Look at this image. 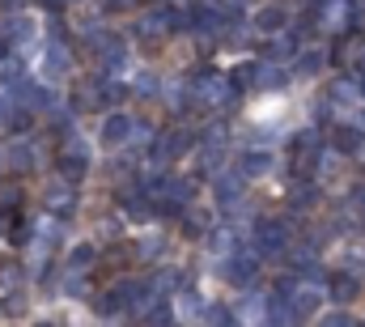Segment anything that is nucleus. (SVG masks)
Masks as SVG:
<instances>
[{
  "label": "nucleus",
  "mask_w": 365,
  "mask_h": 327,
  "mask_svg": "<svg viewBox=\"0 0 365 327\" xmlns=\"http://www.w3.org/2000/svg\"><path fill=\"white\" fill-rule=\"evenodd\" d=\"M9 4H21V0H9Z\"/></svg>",
  "instance_id": "obj_39"
},
{
  "label": "nucleus",
  "mask_w": 365,
  "mask_h": 327,
  "mask_svg": "<svg viewBox=\"0 0 365 327\" xmlns=\"http://www.w3.org/2000/svg\"><path fill=\"white\" fill-rule=\"evenodd\" d=\"M319 69H323V51H302V56H297V73H302V77H310V73H319Z\"/></svg>",
  "instance_id": "obj_25"
},
{
  "label": "nucleus",
  "mask_w": 365,
  "mask_h": 327,
  "mask_svg": "<svg viewBox=\"0 0 365 327\" xmlns=\"http://www.w3.org/2000/svg\"><path fill=\"white\" fill-rule=\"evenodd\" d=\"M0 34H4L9 43H17V47H21V43H30V39H34V21L17 13V17H9V21H4V30H0Z\"/></svg>",
  "instance_id": "obj_11"
},
{
  "label": "nucleus",
  "mask_w": 365,
  "mask_h": 327,
  "mask_svg": "<svg viewBox=\"0 0 365 327\" xmlns=\"http://www.w3.org/2000/svg\"><path fill=\"white\" fill-rule=\"evenodd\" d=\"M357 98H361V89H357V81L340 77V81L331 85V102H357Z\"/></svg>",
  "instance_id": "obj_23"
},
{
  "label": "nucleus",
  "mask_w": 365,
  "mask_h": 327,
  "mask_svg": "<svg viewBox=\"0 0 365 327\" xmlns=\"http://www.w3.org/2000/svg\"><path fill=\"white\" fill-rule=\"evenodd\" d=\"M293 51H297V39H289V34H276L272 56H293Z\"/></svg>",
  "instance_id": "obj_29"
},
{
  "label": "nucleus",
  "mask_w": 365,
  "mask_h": 327,
  "mask_svg": "<svg viewBox=\"0 0 365 327\" xmlns=\"http://www.w3.org/2000/svg\"><path fill=\"white\" fill-rule=\"evenodd\" d=\"M357 298V281L349 272H336L331 276V302H353Z\"/></svg>",
  "instance_id": "obj_17"
},
{
  "label": "nucleus",
  "mask_w": 365,
  "mask_h": 327,
  "mask_svg": "<svg viewBox=\"0 0 365 327\" xmlns=\"http://www.w3.org/2000/svg\"><path fill=\"white\" fill-rule=\"evenodd\" d=\"M314 183H293V208H310L314 204Z\"/></svg>",
  "instance_id": "obj_26"
},
{
  "label": "nucleus",
  "mask_w": 365,
  "mask_h": 327,
  "mask_svg": "<svg viewBox=\"0 0 365 327\" xmlns=\"http://www.w3.org/2000/svg\"><path fill=\"white\" fill-rule=\"evenodd\" d=\"M238 170H242V178L268 174V170H272V154H268V149H255V154H247V158H242V166H238Z\"/></svg>",
  "instance_id": "obj_15"
},
{
  "label": "nucleus",
  "mask_w": 365,
  "mask_h": 327,
  "mask_svg": "<svg viewBox=\"0 0 365 327\" xmlns=\"http://www.w3.org/2000/svg\"><path fill=\"white\" fill-rule=\"evenodd\" d=\"M323 323H327V327H349V323H353V315H344V311H340V315H327Z\"/></svg>",
  "instance_id": "obj_36"
},
{
  "label": "nucleus",
  "mask_w": 365,
  "mask_h": 327,
  "mask_svg": "<svg viewBox=\"0 0 365 327\" xmlns=\"http://www.w3.org/2000/svg\"><path fill=\"white\" fill-rule=\"evenodd\" d=\"M128 132H132V119H128V115H119V111H115V115H106V119H102V141H106V145H123V141H128Z\"/></svg>",
  "instance_id": "obj_9"
},
{
  "label": "nucleus",
  "mask_w": 365,
  "mask_h": 327,
  "mask_svg": "<svg viewBox=\"0 0 365 327\" xmlns=\"http://www.w3.org/2000/svg\"><path fill=\"white\" fill-rule=\"evenodd\" d=\"M251 26H255V30H264V34H276V30L284 26V9H280V4H268V9H259Z\"/></svg>",
  "instance_id": "obj_14"
},
{
  "label": "nucleus",
  "mask_w": 365,
  "mask_h": 327,
  "mask_svg": "<svg viewBox=\"0 0 365 327\" xmlns=\"http://www.w3.org/2000/svg\"><path fill=\"white\" fill-rule=\"evenodd\" d=\"M255 272H259V255H238V259L221 255V276H225V281L247 285V281H255Z\"/></svg>",
  "instance_id": "obj_4"
},
{
  "label": "nucleus",
  "mask_w": 365,
  "mask_h": 327,
  "mask_svg": "<svg viewBox=\"0 0 365 327\" xmlns=\"http://www.w3.org/2000/svg\"><path fill=\"white\" fill-rule=\"evenodd\" d=\"M195 94H200L208 106H234V102H238V89H234V81H230V77H212V73L195 81Z\"/></svg>",
  "instance_id": "obj_1"
},
{
  "label": "nucleus",
  "mask_w": 365,
  "mask_h": 327,
  "mask_svg": "<svg viewBox=\"0 0 365 327\" xmlns=\"http://www.w3.org/2000/svg\"><path fill=\"white\" fill-rule=\"evenodd\" d=\"M13 226H17V213H13L9 204H0V238H9V234H13Z\"/></svg>",
  "instance_id": "obj_28"
},
{
  "label": "nucleus",
  "mask_w": 365,
  "mask_h": 327,
  "mask_svg": "<svg viewBox=\"0 0 365 327\" xmlns=\"http://www.w3.org/2000/svg\"><path fill=\"white\" fill-rule=\"evenodd\" d=\"M140 255H162V238H145L140 243Z\"/></svg>",
  "instance_id": "obj_35"
},
{
  "label": "nucleus",
  "mask_w": 365,
  "mask_h": 327,
  "mask_svg": "<svg viewBox=\"0 0 365 327\" xmlns=\"http://www.w3.org/2000/svg\"><path fill=\"white\" fill-rule=\"evenodd\" d=\"M212 191H217V204H238L242 200V170H217L212 174Z\"/></svg>",
  "instance_id": "obj_3"
},
{
  "label": "nucleus",
  "mask_w": 365,
  "mask_h": 327,
  "mask_svg": "<svg viewBox=\"0 0 365 327\" xmlns=\"http://www.w3.org/2000/svg\"><path fill=\"white\" fill-rule=\"evenodd\" d=\"M81 263H93V246H77L73 251V268H81Z\"/></svg>",
  "instance_id": "obj_33"
},
{
  "label": "nucleus",
  "mask_w": 365,
  "mask_h": 327,
  "mask_svg": "<svg viewBox=\"0 0 365 327\" xmlns=\"http://www.w3.org/2000/svg\"><path fill=\"white\" fill-rule=\"evenodd\" d=\"M357 89H361V94H365V77H361V81H357Z\"/></svg>",
  "instance_id": "obj_38"
},
{
  "label": "nucleus",
  "mask_w": 365,
  "mask_h": 327,
  "mask_svg": "<svg viewBox=\"0 0 365 327\" xmlns=\"http://www.w3.org/2000/svg\"><path fill=\"white\" fill-rule=\"evenodd\" d=\"M191 132H170V136H162L158 141V158H175V154H182V149H191Z\"/></svg>",
  "instance_id": "obj_16"
},
{
  "label": "nucleus",
  "mask_w": 365,
  "mask_h": 327,
  "mask_svg": "<svg viewBox=\"0 0 365 327\" xmlns=\"http://www.w3.org/2000/svg\"><path fill=\"white\" fill-rule=\"evenodd\" d=\"M43 77H47V81L68 77V47H64L60 39H51V43L43 47Z\"/></svg>",
  "instance_id": "obj_5"
},
{
  "label": "nucleus",
  "mask_w": 365,
  "mask_h": 327,
  "mask_svg": "<svg viewBox=\"0 0 365 327\" xmlns=\"http://www.w3.org/2000/svg\"><path fill=\"white\" fill-rule=\"evenodd\" d=\"M349 208H353V213H365V187H357V191L349 196Z\"/></svg>",
  "instance_id": "obj_34"
},
{
  "label": "nucleus",
  "mask_w": 365,
  "mask_h": 327,
  "mask_svg": "<svg viewBox=\"0 0 365 327\" xmlns=\"http://www.w3.org/2000/svg\"><path fill=\"white\" fill-rule=\"evenodd\" d=\"M64 289H68L73 298H81V293H86V276H77V272H73V276L64 281Z\"/></svg>",
  "instance_id": "obj_32"
},
{
  "label": "nucleus",
  "mask_w": 365,
  "mask_h": 327,
  "mask_svg": "<svg viewBox=\"0 0 365 327\" xmlns=\"http://www.w3.org/2000/svg\"><path fill=\"white\" fill-rule=\"evenodd\" d=\"M182 230H187V234H204V217H200V213L182 217Z\"/></svg>",
  "instance_id": "obj_31"
},
{
  "label": "nucleus",
  "mask_w": 365,
  "mask_h": 327,
  "mask_svg": "<svg viewBox=\"0 0 365 327\" xmlns=\"http://www.w3.org/2000/svg\"><path fill=\"white\" fill-rule=\"evenodd\" d=\"M34 162H38V149L34 145H13L9 149V166L13 170H34Z\"/></svg>",
  "instance_id": "obj_19"
},
{
  "label": "nucleus",
  "mask_w": 365,
  "mask_h": 327,
  "mask_svg": "<svg viewBox=\"0 0 365 327\" xmlns=\"http://www.w3.org/2000/svg\"><path fill=\"white\" fill-rule=\"evenodd\" d=\"M289 298H293V306H289V311H293V319H306V315H314V311H319V302H323L314 285H302V289H289Z\"/></svg>",
  "instance_id": "obj_7"
},
{
  "label": "nucleus",
  "mask_w": 365,
  "mask_h": 327,
  "mask_svg": "<svg viewBox=\"0 0 365 327\" xmlns=\"http://www.w3.org/2000/svg\"><path fill=\"white\" fill-rule=\"evenodd\" d=\"M272 323H293V311L284 306V302H268V311H264Z\"/></svg>",
  "instance_id": "obj_27"
},
{
  "label": "nucleus",
  "mask_w": 365,
  "mask_h": 327,
  "mask_svg": "<svg viewBox=\"0 0 365 327\" xmlns=\"http://www.w3.org/2000/svg\"><path fill=\"white\" fill-rule=\"evenodd\" d=\"M264 311H268V298L264 293H251V298H242L238 319H264Z\"/></svg>",
  "instance_id": "obj_20"
},
{
  "label": "nucleus",
  "mask_w": 365,
  "mask_h": 327,
  "mask_svg": "<svg viewBox=\"0 0 365 327\" xmlns=\"http://www.w3.org/2000/svg\"><path fill=\"white\" fill-rule=\"evenodd\" d=\"M60 166H64V178H81L90 170V145L81 136H68L64 141V154H60Z\"/></svg>",
  "instance_id": "obj_2"
},
{
  "label": "nucleus",
  "mask_w": 365,
  "mask_h": 327,
  "mask_svg": "<svg viewBox=\"0 0 365 327\" xmlns=\"http://www.w3.org/2000/svg\"><path fill=\"white\" fill-rule=\"evenodd\" d=\"M123 69H128V47L110 39V43L102 47V73H106V77H115V73H123Z\"/></svg>",
  "instance_id": "obj_10"
},
{
  "label": "nucleus",
  "mask_w": 365,
  "mask_h": 327,
  "mask_svg": "<svg viewBox=\"0 0 365 327\" xmlns=\"http://www.w3.org/2000/svg\"><path fill=\"white\" fill-rule=\"evenodd\" d=\"M284 243H289V234H284V226H280V221H264V226H259V234H255L259 255H272V251H280Z\"/></svg>",
  "instance_id": "obj_8"
},
{
  "label": "nucleus",
  "mask_w": 365,
  "mask_h": 327,
  "mask_svg": "<svg viewBox=\"0 0 365 327\" xmlns=\"http://www.w3.org/2000/svg\"><path fill=\"white\" fill-rule=\"evenodd\" d=\"M204 319H208V323H234V315H230L225 306H208V311H204Z\"/></svg>",
  "instance_id": "obj_30"
},
{
  "label": "nucleus",
  "mask_w": 365,
  "mask_h": 327,
  "mask_svg": "<svg viewBox=\"0 0 365 327\" xmlns=\"http://www.w3.org/2000/svg\"><path fill=\"white\" fill-rule=\"evenodd\" d=\"M175 306H179V315H182V319H200V315H204V302H200L195 293H182V298L175 302Z\"/></svg>",
  "instance_id": "obj_24"
},
{
  "label": "nucleus",
  "mask_w": 365,
  "mask_h": 327,
  "mask_svg": "<svg viewBox=\"0 0 365 327\" xmlns=\"http://www.w3.org/2000/svg\"><path fill=\"white\" fill-rule=\"evenodd\" d=\"M175 21H179V13H170V9H153V13L140 21V34H145V39H162V34H170Z\"/></svg>",
  "instance_id": "obj_6"
},
{
  "label": "nucleus",
  "mask_w": 365,
  "mask_h": 327,
  "mask_svg": "<svg viewBox=\"0 0 365 327\" xmlns=\"http://www.w3.org/2000/svg\"><path fill=\"white\" fill-rule=\"evenodd\" d=\"M136 89H140V94H153V89H158V81H153V77H140V81H136Z\"/></svg>",
  "instance_id": "obj_37"
},
{
  "label": "nucleus",
  "mask_w": 365,
  "mask_h": 327,
  "mask_svg": "<svg viewBox=\"0 0 365 327\" xmlns=\"http://www.w3.org/2000/svg\"><path fill=\"white\" fill-rule=\"evenodd\" d=\"M208 251L212 255H230L234 251V230H208Z\"/></svg>",
  "instance_id": "obj_22"
},
{
  "label": "nucleus",
  "mask_w": 365,
  "mask_h": 327,
  "mask_svg": "<svg viewBox=\"0 0 365 327\" xmlns=\"http://www.w3.org/2000/svg\"><path fill=\"white\" fill-rule=\"evenodd\" d=\"M43 200H47V208H56L60 217L73 213V191H68V183H51V187L43 191Z\"/></svg>",
  "instance_id": "obj_12"
},
{
  "label": "nucleus",
  "mask_w": 365,
  "mask_h": 327,
  "mask_svg": "<svg viewBox=\"0 0 365 327\" xmlns=\"http://www.w3.org/2000/svg\"><path fill=\"white\" fill-rule=\"evenodd\" d=\"M128 306V281L119 285V289H110V293H102V302H98V315H119Z\"/></svg>",
  "instance_id": "obj_18"
},
{
  "label": "nucleus",
  "mask_w": 365,
  "mask_h": 327,
  "mask_svg": "<svg viewBox=\"0 0 365 327\" xmlns=\"http://www.w3.org/2000/svg\"><path fill=\"white\" fill-rule=\"evenodd\" d=\"M336 149L340 154H357L361 149V128H340L336 132Z\"/></svg>",
  "instance_id": "obj_21"
},
{
  "label": "nucleus",
  "mask_w": 365,
  "mask_h": 327,
  "mask_svg": "<svg viewBox=\"0 0 365 327\" xmlns=\"http://www.w3.org/2000/svg\"><path fill=\"white\" fill-rule=\"evenodd\" d=\"M251 85H268V89H272V85H284V69L272 64V60H264V64L251 69Z\"/></svg>",
  "instance_id": "obj_13"
}]
</instances>
